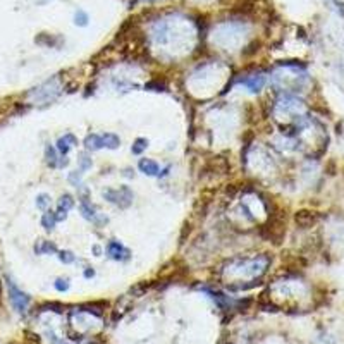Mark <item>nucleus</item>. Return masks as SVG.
<instances>
[{
    "mask_svg": "<svg viewBox=\"0 0 344 344\" xmlns=\"http://www.w3.org/2000/svg\"><path fill=\"white\" fill-rule=\"evenodd\" d=\"M73 207H74V198H73V194L64 193L61 198H59V201H57V212H64V214H67V212H69Z\"/></svg>",
    "mask_w": 344,
    "mask_h": 344,
    "instance_id": "15",
    "label": "nucleus"
},
{
    "mask_svg": "<svg viewBox=\"0 0 344 344\" xmlns=\"http://www.w3.org/2000/svg\"><path fill=\"white\" fill-rule=\"evenodd\" d=\"M148 148V140L147 138H138V140H134L133 147H131V152L134 153V155H141L145 150Z\"/></svg>",
    "mask_w": 344,
    "mask_h": 344,
    "instance_id": "18",
    "label": "nucleus"
},
{
    "mask_svg": "<svg viewBox=\"0 0 344 344\" xmlns=\"http://www.w3.org/2000/svg\"><path fill=\"white\" fill-rule=\"evenodd\" d=\"M57 215H55V212H52V210H47V212H43V215H42V227L47 233H50V231H54V227L57 226Z\"/></svg>",
    "mask_w": 344,
    "mask_h": 344,
    "instance_id": "13",
    "label": "nucleus"
},
{
    "mask_svg": "<svg viewBox=\"0 0 344 344\" xmlns=\"http://www.w3.org/2000/svg\"><path fill=\"white\" fill-rule=\"evenodd\" d=\"M5 284H7V291H9V300L14 305V308L17 312L24 313L29 305V296L26 293H22L19 287H17V284L10 277H5Z\"/></svg>",
    "mask_w": 344,
    "mask_h": 344,
    "instance_id": "4",
    "label": "nucleus"
},
{
    "mask_svg": "<svg viewBox=\"0 0 344 344\" xmlns=\"http://www.w3.org/2000/svg\"><path fill=\"white\" fill-rule=\"evenodd\" d=\"M268 257L258 255V257H243L233 258L222 267V275L226 280L233 279L234 282H255L265 274L268 268Z\"/></svg>",
    "mask_w": 344,
    "mask_h": 344,
    "instance_id": "1",
    "label": "nucleus"
},
{
    "mask_svg": "<svg viewBox=\"0 0 344 344\" xmlns=\"http://www.w3.org/2000/svg\"><path fill=\"white\" fill-rule=\"evenodd\" d=\"M103 198L108 203L115 205L119 208H128L134 200V193L129 186H119V188H108L103 191Z\"/></svg>",
    "mask_w": 344,
    "mask_h": 344,
    "instance_id": "3",
    "label": "nucleus"
},
{
    "mask_svg": "<svg viewBox=\"0 0 344 344\" xmlns=\"http://www.w3.org/2000/svg\"><path fill=\"white\" fill-rule=\"evenodd\" d=\"M93 253H95V257H100L102 255V248H100V246H93Z\"/></svg>",
    "mask_w": 344,
    "mask_h": 344,
    "instance_id": "23",
    "label": "nucleus"
},
{
    "mask_svg": "<svg viewBox=\"0 0 344 344\" xmlns=\"http://www.w3.org/2000/svg\"><path fill=\"white\" fill-rule=\"evenodd\" d=\"M102 138H103V147L107 150H117L121 147V138L114 133H102Z\"/></svg>",
    "mask_w": 344,
    "mask_h": 344,
    "instance_id": "14",
    "label": "nucleus"
},
{
    "mask_svg": "<svg viewBox=\"0 0 344 344\" xmlns=\"http://www.w3.org/2000/svg\"><path fill=\"white\" fill-rule=\"evenodd\" d=\"M78 145V138L73 133H66L64 136H61L55 143V150L59 152V155H67L71 152V148H74Z\"/></svg>",
    "mask_w": 344,
    "mask_h": 344,
    "instance_id": "8",
    "label": "nucleus"
},
{
    "mask_svg": "<svg viewBox=\"0 0 344 344\" xmlns=\"http://www.w3.org/2000/svg\"><path fill=\"white\" fill-rule=\"evenodd\" d=\"M57 252H59L57 246L50 241H38L35 245L36 255H54V253H57Z\"/></svg>",
    "mask_w": 344,
    "mask_h": 344,
    "instance_id": "12",
    "label": "nucleus"
},
{
    "mask_svg": "<svg viewBox=\"0 0 344 344\" xmlns=\"http://www.w3.org/2000/svg\"><path fill=\"white\" fill-rule=\"evenodd\" d=\"M95 275V270L91 267H88V270H85V277H93Z\"/></svg>",
    "mask_w": 344,
    "mask_h": 344,
    "instance_id": "22",
    "label": "nucleus"
},
{
    "mask_svg": "<svg viewBox=\"0 0 344 344\" xmlns=\"http://www.w3.org/2000/svg\"><path fill=\"white\" fill-rule=\"evenodd\" d=\"M62 93V85L59 83V78L54 76L52 80L43 81L42 85L31 88L26 96L31 100L33 103H42V105H47V103L54 102L55 98H59V95Z\"/></svg>",
    "mask_w": 344,
    "mask_h": 344,
    "instance_id": "2",
    "label": "nucleus"
},
{
    "mask_svg": "<svg viewBox=\"0 0 344 344\" xmlns=\"http://www.w3.org/2000/svg\"><path fill=\"white\" fill-rule=\"evenodd\" d=\"M59 152L55 150L54 147H50V145H47L45 147V162H47L48 167H52V169H57L59 167Z\"/></svg>",
    "mask_w": 344,
    "mask_h": 344,
    "instance_id": "11",
    "label": "nucleus"
},
{
    "mask_svg": "<svg viewBox=\"0 0 344 344\" xmlns=\"http://www.w3.org/2000/svg\"><path fill=\"white\" fill-rule=\"evenodd\" d=\"M59 255V260L62 261L64 265H71L76 261V255H74L73 252H69V250H64V252H57Z\"/></svg>",
    "mask_w": 344,
    "mask_h": 344,
    "instance_id": "20",
    "label": "nucleus"
},
{
    "mask_svg": "<svg viewBox=\"0 0 344 344\" xmlns=\"http://www.w3.org/2000/svg\"><path fill=\"white\" fill-rule=\"evenodd\" d=\"M138 169H140V172H143L145 175H148V177H157L160 174V166L153 159H140Z\"/></svg>",
    "mask_w": 344,
    "mask_h": 344,
    "instance_id": "9",
    "label": "nucleus"
},
{
    "mask_svg": "<svg viewBox=\"0 0 344 344\" xmlns=\"http://www.w3.org/2000/svg\"><path fill=\"white\" fill-rule=\"evenodd\" d=\"M107 255L115 261H126V260H129L131 252L122 245V243L112 239V241L107 243Z\"/></svg>",
    "mask_w": 344,
    "mask_h": 344,
    "instance_id": "6",
    "label": "nucleus"
},
{
    "mask_svg": "<svg viewBox=\"0 0 344 344\" xmlns=\"http://www.w3.org/2000/svg\"><path fill=\"white\" fill-rule=\"evenodd\" d=\"M91 166H93V160H91V157H89L88 153L83 152V153H80V155H78V171H81L85 174L86 171L91 169Z\"/></svg>",
    "mask_w": 344,
    "mask_h": 344,
    "instance_id": "16",
    "label": "nucleus"
},
{
    "mask_svg": "<svg viewBox=\"0 0 344 344\" xmlns=\"http://www.w3.org/2000/svg\"><path fill=\"white\" fill-rule=\"evenodd\" d=\"M85 148H86V152H98V150H102V148H105L103 147L102 134H96V133L88 134V136L85 138Z\"/></svg>",
    "mask_w": 344,
    "mask_h": 344,
    "instance_id": "10",
    "label": "nucleus"
},
{
    "mask_svg": "<svg viewBox=\"0 0 344 344\" xmlns=\"http://www.w3.org/2000/svg\"><path fill=\"white\" fill-rule=\"evenodd\" d=\"M265 83H267V76L265 74H252V76L241 80V85L248 89L250 93H260L263 89Z\"/></svg>",
    "mask_w": 344,
    "mask_h": 344,
    "instance_id": "7",
    "label": "nucleus"
},
{
    "mask_svg": "<svg viewBox=\"0 0 344 344\" xmlns=\"http://www.w3.org/2000/svg\"><path fill=\"white\" fill-rule=\"evenodd\" d=\"M55 289L57 291H67L69 289V279H57L55 280Z\"/></svg>",
    "mask_w": 344,
    "mask_h": 344,
    "instance_id": "21",
    "label": "nucleus"
},
{
    "mask_svg": "<svg viewBox=\"0 0 344 344\" xmlns=\"http://www.w3.org/2000/svg\"><path fill=\"white\" fill-rule=\"evenodd\" d=\"M80 212H81V215H83L86 220H89V222H91L93 226H96V227H102V226H105V224L108 222L107 217L103 214H100L98 208H96L95 205L88 200V198H81Z\"/></svg>",
    "mask_w": 344,
    "mask_h": 344,
    "instance_id": "5",
    "label": "nucleus"
},
{
    "mask_svg": "<svg viewBox=\"0 0 344 344\" xmlns=\"http://www.w3.org/2000/svg\"><path fill=\"white\" fill-rule=\"evenodd\" d=\"M67 181L74 186V188H81L83 186V172L81 171H73L67 177Z\"/></svg>",
    "mask_w": 344,
    "mask_h": 344,
    "instance_id": "19",
    "label": "nucleus"
},
{
    "mask_svg": "<svg viewBox=\"0 0 344 344\" xmlns=\"http://www.w3.org/2000/svg\"><path fill=\"white\" fill-rule=\"evenodd\" d=\"M35 205H36V208H38V210H42V212L50 210V205H52V198H50V194H47V193H40L38 196H36Z\"/></svg>",
    "mask_w": 344,
    "mask_h": 344,
    "instance_id": "17",
    "label": "nucleus"
}]
</instances>
